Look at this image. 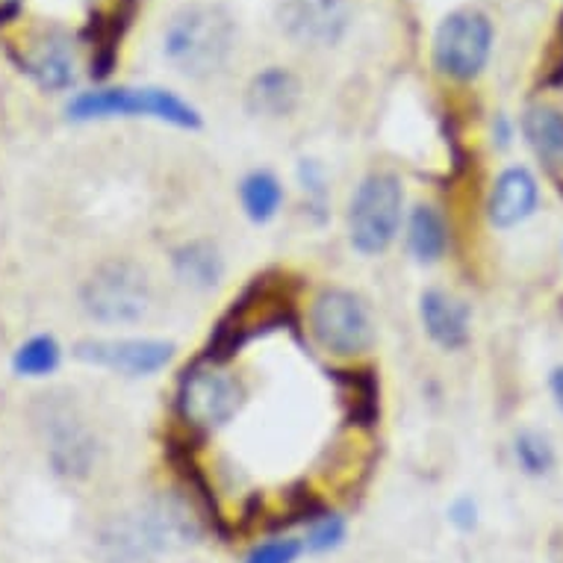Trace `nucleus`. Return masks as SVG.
Wrapping results in <instances>:
<instances>
[{
    "label": "nucleus",
    "instance_id": "nucleus-15",
    "mask_svg": "<svg viewBox=\"0 0 563 563\" xmlns=\"http://www.w3.org/2000/svg\"><path fill=\"white\" fill-rule=\"evenodd\" d=\"M172 268L186 289L210 292L222 284L228 263L213 240H189L172 251Z\"/></svg>",
    "mask_w": 563,
    "mask_h": 563
},
{
    "label": "nucleus",
    "instance_id": "nucleus-25",
    "mask_svg": "<svg viewBox=\"0 0 563 563\" xmlns=\"http://www.w3.org/2000/svg\"><path fill=\"white\" fill-rule=\"evenodd\" d=\"M549 389H552L554 405L561 407V413H563V366L552 369V375H549Z\"/></svg>",
    "mask_w": 563,
    "mask_h": 563
},
{
    "label": "nucleus",
    "instance_id": "nucleus-21",
    "mask_svg": "<svg viewBox=\"0 0 563 563\" xmlns=\"http://www.w3.org/2000/svg\"><path fill=\"white\" fill-rule=\"evenodd\" d=\"M345 540V519L336 517V514H328V510H319L310 522H307L305 534V549L313 554H324L336 549V545Z\"/></svg>",
    "mask_w": 563,
    "mask_h": 563
},
{
    "label": "nucleus",
    "instance_id": "nucleus-17",
    "mask_svg": "<svg viewBox=\"0 0 563 563\" xmlns=\"http://www.w3.org/2000/svg\"><path fill=\"white\" fill-rule=\"evenodd\" d=\"M407 251L419 266L440 263L449 251V224L431 203H416L407 216Z\"/></svg>",
    "mask_w": 563,
    "mask_h": 563
},
{
    "label": "nucleus",
    "instance_id": "nucleus-22",
    "mask_svg": "<svg viewBox=\"0 0 563 563\" xmlns=\"http://www.w3.org/2000/svg\"><path fill=\"white\" fill-rule=\"evenodd\" d=\"M301 552H305V543L298 537H275V540L254 545L245 563H296Z\"/></svg>",
    "mask_w": 563,
    "mask_h": 563
},
{
    "label": "nucleus",
    "instance_id": "nucleus-24",
    "mask_svg": "<svg viewBox=\"0 0 563 563\" xmlns=\"http://www.w3.org/2000/svg\"><path fill=\"white\" fill-rule=\"evenodd\" d=\"M449 519H452L454 528H461V531H472V528L478 526V508H475V501L470 496H463L449 508Z\"/></svg>",
    "mask_w": 563,
    "mask_h": 563
},
{
    "label": "nucleus",
    "instance_id": "nucleus-5",
    "mask_svg": "<svg viewBox=\"0 0 563 563\" xmlns=\"http://www.w3.org/2000/svg\"><path fill=\"white\" fill-rule=\"evenodd\" d=\"M245 396H249L245 384L233 372L224 369V363L203 361L192 369H186L177 380V419L189 431L213 434L236 419L245 405Z\"/></svg>",
    "mask_w": 563,
    "mask_h": 563
},
{
    "label": "nucleus",
    "instance_id": "nucleus-1",
    "mask_svg": "<svg viewBox=\"0 0 563 563\" xmlns=\"http://www.w3.org/2000/svg\"><path fill=\"white\" fill-rule=\"evenodd\" d=\"M233 42L236 24L222 7H186L168 21L163 54L184 77L207 80L228 65Z\"/></svg>",
    "mask_w": 563,
    "mask_h": 563
},
{
    "label": "nucleus",
    "instance_id": "nucleus-19",
    "mask_svg": "<svg viewBox=\"0 0 563 563\" xmlns=\"http://www.w3.org/2000/svg\"><path fill=\"white\" fill-rule=\"evenodd\" d=\"M63 363V345L54 333H33L12 354V372L19 378H47Z\"/></svg>",
    "mask_w": 563,
    "mask_h": 563
},
{
    "label": "nucleus",
    "instance_id": "nucleus-18",
    "mask_svg": "<svg viewBox=\"0 0 563 563\" xmlns=\"http://www.w3.org/2000/svg\"><path fill=\"white\" fill-rule=\"evenodd\" d=\"M240 203L249 222L268 224L275 222L280 207H284V184L275 172L268 168H254L240 180Z\"/></svg>",
    "mask_w": 563,
    "mask_h": 563
},
{
    "label": "nucleus",
    "instance_id": "nucleus-14",
    "mask_svg": "<svg viewBox=\"0 0 563 563\" xmlns=\"http://www.w3.org/2000/svg\"><path fill=\"white\" fill-rule=\"evenodd\" d=\"M301 103V84L289 68L272 65L251 77L245 89V110L257 119H287Z\"/></svg>",
    "mask_w": 563,
    "mask_h": 563
},
{
    "label": "nucleus",
    "instance_id": "nucleus-20",
    "mask_svg": "<svg viewBox=\"0 0 563 563\" xmlns=\"http://www.w3.org/2000/svg\"><path fill=\"white\" fill-rule=\"evenodd\" d=\"M514 454H517V463L528 475H545L554 466L552 443L540 431H519L517 440H514Z\"/></svg>",
    "mask_w": 563,
    "mask_h": 563
},
{
    "label": "nucleus",
    "instance_id": "nucleus-9",
    "mask_svg": "<svg viewBox=\"0 0 563 563\" xmlns=\"http://www.w3.org/2000/svg\"><path fill=\"white\" fill-rule=\"evenodd\" d=\"M175 342L154 336H89L77 342L75 357L124 378H154L175 361Z\"/></svg>",
    "mask_w": 563,
    "mask_h": 563
},
{
    "label": "nucleus",
    "instance_id": "nucleus-12",
    "mask_svg": "<svg viewBox=\"0 0 563 563\" xmlns=\"http://www.w3.org/2000/svg\"><path fill=\"white\" fill-rule=\"evenodd\" d=\"M540 201V186H537L534 175L522 166L505 168L496 184L489 189L487 198V219L493 228L499 231H510L528 219L537 210Z\"/></svg>",
    "mask_w": 563,
    "mask_h": 563
},
{
    "label": "nucleus",
    "instance_id": "nucleus-10",
    "mask_svg": "<svg viewBox=\"0 0 563 563\" xmlns=\"http://www.w3.org/2000/svg\"><path fill=\"white\" fill-rule=\"evenodd\" d=\"M277 27L296 45L331 47L349 30L345 0H280Z\"/></svg>",
    "mask_w": 563,
    "mask_h": 563
},
{
    "label": "nucleus",
    "instance_id": "nucleus-2",
    "mask_svg": "<svg viewBox=\"0 0 563 563\" xmlns=\"http://www.w3.org/2000/svg\"><path fill=\"white\" fill-rule=\"evenodd\" d=\"M86 316L107 328H124L148 319L154 307V284L148 268L130 257L98 263L80 287Z\"/></svg>",
    "mask_w": 563,
    "mask_h": 563
},
{
    "label": "nucleus",
    "instance_id": "nucleus-8",
    "mask_svg": "<svg viewBox=\"0 0 563 563\" xmlns=\"http://www.w3.org/2000/svg\"><path fill=\"white\" fill-rule=\"evenodd\" d=\"M38 428L45 440L47 463L54 466L56 475L80 481L92 472L98 443H95L92 428L86 426V419L75 405L51 398L38 416Z\"/></svg>",
    "mask_w": 563,
    "mask_h": 563
},
{
    "label": "nucleus",
    "instance_id": "nucleus-16",
    "mask_svg": "<svg viewBox=\"0 0 563 563\" xmlns=\"http://www.w3.org/2000/svg\"><path fill=\"white\" fill-rule=\"evenodd\" d=\"M522 136L545 168L563 172V112L558 107L531 103L522 112Z\"/></svg>",
    "mask_w": 563,
    "mask_h": 563
},
{
    "label": "nucleus",
    "instance_id": "nucleus-23",
    "mask_svg": "<svg viewBox=\"0 0 563 563\" xmlns=\"http://www.w3.org/2000/svg\"><path fill=\"white\" fill-rule=\"evenodd\" d=\"M298 184H301V192H305L307 198H313L316 203H324L328 177H324L322 163H316V159H301V166H298Z\"/></svg>",
    "mask_w": 563,
    "mask_h": 563
},
{
    "label": "nucleus",
    "instance_id": "nucleus-7",
    "mask_svg": "<svg viewBox=\"0 0 563 563\" xmlns=\"http://www.w3.org/2000/svg\"><path fill=\"white\" fill-rule=\"evenodd\" d=\"M493 51V24L475 10L445 15L434 33V65L443 77L470 84L484 71Z\"/></svg>",
    "mask_w": 563,
    "mask_h": 563
},
{
    "label": "nucleus",
    "instance_id": "nucleus-3",
    "mask_svg": "<svg viewBox=\"0 0 563 563\" xmlns=\"http://www.w3.org/2000/svg\"><path fill=\"white\" fill-rule=\"evenodd\" d=\"M71 121H103V119H157L172 128L198 130L201 115L192 103L184 101L172 89L159 86H101L75 95L68 107Z\"/></svg>",
    "mask_w": 563,
    "mask_h": 563
},
{
    "label": "nucleus",
    "instance_id": "nucleus-13",
    "mask_svg": "<svg viewBox=\"0 0 563 563\" xmlns=\"http://www.w3.org/2000/svg\"><path fill=\"white\" fill-rule=\"evenodd\" d=\"M19 65L24 75L33 77L47 92H63L75 84V54H71L68 38L59 33H47L30 42L27 51H21Z\"/></svg>",
    "mask_w": 563,
    "mask_h": 563
},
{
    "label": "nucleus",
    "instance_id": "nucleus-6",
    "mask_svg": "<svg viewBox=\"0 0 563 563\" xmlns=\"http://www.w3.org/2000/svg\"><path fill=\"white\" fill-rule=\"evenodd\" d=\"M307 328L316 345L333 357H363L378 340L369 301L345 287H328L313 298Z\"/></svg>",
    "mask_w": 563,
    "mask_h": 563
},
{
    "label": "nucleus",
    "instance_id": "nucleus-11",
    "mask_svg": "<svg viewBox=\"0 0 563 563\" xmlns=\"http://www.w3.org/2000/svg\"><path fill=\"white\" fill-rule=\"evenodd\" d=\"M419 322L428 340L443 351H461L472 340L470 305L445 289L431 287L419 296Z\"/></svg>",
    "mask_w": 563,
    "mask_h": 563
},
{
    "label": "nucleus",
    "instance_id": "nucleus-4",
    "mask_svg": "<svg viewBox=\"0 0 563 563\" xmlns=\"http://www.w3.org/2000/svg\"><path fill=\"white\" fill-rule=\"evenodd\" d=\"M405 224V186L393 172H372L357 184L345 213L351 249L378 257L398 240Z\"/></svg>",
    "mask_w": 563,
    "mask_h": 563
},
{
    "label": "nucleus",
    "instance_id": "nucleus-26",
    "mask_svg": "<svg viewBox=\"0 0 563 563\" xmlns=\"http://www.w3.org/2000/svg\"><path fill=\"white\" fill-rule=\"evenodd\" d=\"M21 3H24V0H0V24H7V21L15 19L21 12Z\"/></svg>",
    "mask_w": 563,
    "mask_h": 563
}]
</instances>
